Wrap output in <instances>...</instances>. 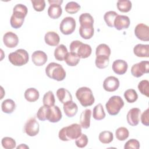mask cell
Instances as JSON below:
<instances>
[{
    "label": "cell",
    "mask_w": 149,
    "mask_h": 149,
    "mask_svg": "<svg viewBox=\"0 0 149 149\" xmlns=\"http://www.w3.org/2000/svg\"><path fill=\"white\" fill-rule=\"evenodd\" d=\"M80 36L84 39H90L94 35V19L88 13H84L79 16Z\"/></svg>",
    "instance_id": "6da1fadb"
},
{
    "label": "cell",
    "mask_w": 149,
    "mask_h": 149,
    "mask_svg": "<svg viewBox=\"0 0 149 149\" xmlns=\"http://www.w3.org/2000/svg\"><path fill=\"white\" fill-rule=\"evenodd\" d=\"M81 134V126L77 123H73L69 126L62 128L58 134L60 140L68 141L76 140Z\"/></svg>",
    "instance_id": "7a4b0ae2"
},
{
    "label": "cell",
    "mask_w": 149,
    "mask_h": 149,
    "mask_svg": "<svg viewBox=\"0 0 149 149\" xmlns=\"http://www.w3.org/2000/svg\"><path fill=\"white\" fill-rule=\"evenodd\" d=\"M45 73L48 77L58 81L63 80L66 77V72L62 66L55 62H51L47 66Z\"/></svg>",
    "instance_id": "3957f363"
},
{
    "label": "cell",
    "mask_w": 149,
    "mask_h": 149,
    "mask_svg": "<svg viewBox=\"0 0 149 149\" xmlns=\"http://www.w3.org/2000/svg\"><path fill=\"white\" fill-rule=\"evenodd\" d=\"M76 97L80 104L84 107L92 105L95 101L92 90L87 87L78 88L76 92Z\"/></svg>",
    "instance_id": "277c9868"
},
{
    "label": "cell",
    "mask_w": 149,
    "mask_h": 149,
    "mask_svg": "<svg viewBox=\"0 0 149 149\" xmlns=\"http://www.w3.org/2000/svg\"><path fill=\"white\" fill-rule=\"evenodd\" d=\"M70 51L76 54L80 58L84 59L90 56L92 49L90 45L84 44L80 41H73L69 46Z\"/></svg>",
    "instance_id": "5b68a950"
},
{
    "label": "cell",
    "mask_w": 149,
    "mask_h": 149,
    "mask_svg": "<svg viewBox=\"0 0 149 149\" xmlns=\"http://www.w3.org/2000/svg\"><path fill=\"white\" fill-rule=\"evenodd\" d=\"M9 62L14 66H21L26 64L29 59L28 52L23 49H18L8 55Z\"/></svg>",
    "instance_id": "8992f818"
},
{
    "label": "cell",
    "mask_w": 149,
    "mask_h": 149,
    "mask_svg": "<svg viewBox=\"0 0 149 149\" xmlns=\"http://www.w3.org/2000/svg\"><path fill=\"white\" fill-rule=\"evenodd\" d=\"M124 106V101L118 95H113L109 98L105 104L106 109L110 115H116Z\"/></svg>",
    "instance_id": "52a82bcc"
},
{
    "label": "cell",
    "mask_w": 149,
    "mask_h": 149,
    "mask_svg": "<svg viewBox=\"0 0 149 149\" xmlns=\"http://www.w3.org/2000/svg\"><path fill=\"white\" fill-rule=\"evenodd\" d=\"M76 20L72 17H66L63 19L59 24L61 32L65 35L71 34L76 28Z\"/></svg>",
    "instance_id": "ba28073f"
},
{
    "label": "cell",
    "mask_w": 149,
    "mask_h": 149,
    "mask_svg": "<svg viewBox=\"0 0 149 149\" xmlns=\"http://www.w3.org/2000/svg\"><path fill=\"white\" fill-rule=\"evenodd\" d=\"M49 6L48 9V16L53 19H56L59 18L62 13V9L61 6L62 0H48Z\"/></svg>",
    "instance_id": "9c48e42d"
},
{
    "label": "cell",
    "mask_w": 149,
    "mask_h": 149,
    "mask_svg": "<svg viewBox=\"0 0 149 149\" xmlns=\"http://www.w3.org/2000/svg\"><path fill=\"white\" fill-rule=\"evenodd\" d=\"M149 72V62L141 61L134 64L131 68V73L135 77H140L144 73Z\"/></svg>",
    "instance_id": "30bf717a"
},
{
    "label": "cell",
    "mask_w": 149,
    "mask_h": 149,
    "mask_svg": "<svg viewBox=\"0 0 149 149\" xmlns=\"http://www.w3.org/2000/svg\"><path fill=\"white\" fill-rule=\"evenodd\" d=\"M40 131V125L35 118L29 119L24 125V132L29 136H36Z\"/></svg>",
    "instance_id": "8fae6325"
},
{
    "label": "cell",
    "mask_w": 149,
    "mask_h": 149,
    "mask_svg": "<svg viewBox=\"0 0 149 149\" xmlns=\"http://www.w3.org/2000/svg\"><path fill=\"white\" fill-rule=\"evenodd\" d=\"M134 34L136 37L141 41H149V27L144 23H139L136 26Z\"/></svg>",
    "instance_id": "7c38bea8"
},
{
    "label": "cell",
    "mask_w": 149,
    "mask_h": 149,
    "mask_svg": "<svg viewBox=\"0 0 149 149\" xmlns=\"http://www.w3.org/2000/svg\"><path fill=\"white\" fill-rule=\"evenodd\" d=\"M119 87V79L115 76H109L107 77L103 82L104 89L108 92L116 91Z\"/></svg>",
    "instance_id": "4fadbf2b"
},
{
    "label": "cell",
    "mask_w": 149,
    "mask_h": 149,
    "mask_svg": "<svg viewBox=\"0 0 149 149\" xmlns=\"http://www.w3.org/2000/svg\"><path fill=\"white\" fill-rule=\"evenodd\" d=\"M141 111L138 108H133L130 109L127 114L126 119L127 123L132 126H137L140 120Z\"/></svg>",
    "instance_id": "5bb4252c"
},
{
    "label": "cell",
    "mask_w": 149,
    "mask_h": 149,
    "mask_svg": "<svg viewBox=\"0 0 149 149\" xmlns=\"http://www.w3.org/2000/svg\"><path fill=\"white\" fill-rule=\"evenodd\" d=\"M3 42L6 47L13 48L17 45L19 38L15 33L12 31H8L3 35Z\"/></svg>",
    "instance_id": "9a60e30c"
},
{
    "label": "cell",
    "mask_w": 149,
    "mask_h": 149,
    "mask_svg": "<svg viewBox=\"0 0 149 149\" xmlns=\"http://www.w3.org/2000/svg\"><path fill=\"white\" fill-rule=\"evenodd\" d=\"M129 17L125 15H119L116 17L114 20L113 26L116 29L121 30L123 29H126L130 25Z\"/></svg>",
    "instance_id": "2e32d148"
},
{
    "label": "cell",
    "mask_w": 149,
    "mask_h": 149,
    "mask_svg": "<svg viewBox=\"0 0 149 149\" xmlns=\"http://www.w3.org/2000/svg\"><path fill=\"white\" fill-rule=\"evenodd\" d=\"M31 59L33 63L37 66L44 65L47 61V54L42 51H36L31 55Z\"/></svg>",
    "instance_id": "e0dca14e"
},
{
    "label": "cell",
    "mask_w": 149,
    "mask_h": 149,
    "mask_svg": "<svg viewBox=\"0 0 149 149\" xmlns=\"http://www.w3.org/2000/svg\"><path fill=\"white\" fill-rule=\"evenodd\" d=\"M112 68L116 74L122 75L126 72L128 68V65L124 60L117 59L113 62Z\"/></svg>",
    "instance_id": "ac0fdd59"
},
{
    "label": "cell",
    "mask_w": 149,
    "mask_h": 149,
    "mask_svg": "<svg viewBox=\"0 0 149 149\" xmlns=\"http://www.w3.org/2000/svg\"><path fill=\"white\" fill-rule=\"evenodd\" d=\"M62 117V112L59 108L56 105H54L49 107L48 120L52 123L59 122Z\"/></svg>",
    "instance_id": "d6986e66"
},
{
    "label": "cell",
    "mask_w": 149,
    "mask_h": 149,
    "mask_svg": "<svg viewBox=\"0 0 149 149\" xmlns=\"http://www.w3.org/2000/svg\"><path fill=\"white\" fill-rule=\"evenodd\" d=\"M63 109L65 115L69 118L73 117L78 111L77 105L73 101H70L63 104Z\"/></svg>",
    "instance_id": "ffe728a7"
},
{
    "label": "cell",
    "mask_w": 149,
    "mask_h": 149,
    "mask_svg": "<svg viewBox=\"0 0 149 149\" xmlns=\"http://www.w3.org/2000/svg\"><path fill=\"white\" fill-rule=\"evenodd\" d=\"M149 45L138 44L133 48L134 54L141 58H148L149 56Z\"/></svg>",
    "instance_id": "44dd1931"
},
{
    "label": "cell",
    "mask_w": 149,
    "mask_h": 149,
    "mask_svg": "<svg viewBox=\"0 0 149 149\" xmlns=\"http://www.w3.org/2000/svg\"><path fill=\"white\" fill-rule=\"evenodd\" d=\"M44 40L47 44L50 46H56L60 41L59 35L55 31H48L44 36Z\"/></svg>",
    "instance_id": "7402d4cb"
},
{
    "label": "cell",
    "mask_w": 149,
    "mask_h": 149,
    "mask_svg": "<svg viewBox=\"0 0 149 149\" xmlns=\"http://www.w3.org/2000/svg\"><path fill=\"white\" fill-rule=\"evenodd\" d=\"M91 116V111L90 109L84 110L80 116V126L83 129H88L90 126V118Z\"/></svg>",
    "instance_id": "603a6c76"
},
{
    "label": "cell",
    "mask_w": 149,
    "mask_h": 149,
    "mask_svg": "<svg viewBox=\"0 0 149 149\" xmlns=\"http://www.w3.org/2000/svg\"><path fill=\"white\" fill-rule=\"evenodd\" d=\"M27 14V8L26 6L19 3L16 5L13 9V14L12 16L19 18L24 19Z\"/></svg>",
    "instance_id": "cb8c5ba5"
},
{
    "label": "cell",
    "mask_w": 149,
    "mask_h": 149,
    "mask_svg": "<svg viewBox=\"0 0 149 149\" xmlns=\"http://www.w3.org/2000/svg\"><path fill=\"white\" fill-rule=\"evenodd\" d=\"M56 96L59 101L65 104L68 101H72V96L70 93L65 88H60L56 91Z\"/></svg>",
    "instance_id": "d4e9b609"
},
{
    "label": "cell",
    "mask_w": 149,
    "mask_h": 149,
    "mask_svg": "<svg viewBox=\"0 0 149 149\" xmlns=\"http://www.w3.org/2000/svg\"><path fill=\"white\" fill-rule=\"evenodd\" d=\"M25 99L29 102H35L40 97L38 91L35 88H29L27 89L24 94Z\"/></svg>",
    "instance_id": "484cf974"
},
{
    "label": "cell",
    "mask_w": 149,
    "mask_h": 149,
    "mask_svg": "<svg viewBox=\"0 0 149 149\" xmlns=\"http://www.w3.org/2000/svg\"><path fill=\"white\" fill-rule=\"evenodd\" d=\"M2 111L6 113H12L16 108V104L11 99L5 100L1 104Z\"/></svg>",
    "instance_id": "4316f807"
},
{
    "label": "cell",
    "mask_w": 149,
    "mask_h": 149,
    "mask_svg": "<svg viewBox=\"0 0 149 149\" xmlns=\"http://www.w3.org/2000/svg\"><path fill=\"white\" fill-rule=\"evenodd\" d=\"M67 48L63 44L59 45L54 51L55 58L59 61H62L64 60L65 56L68 53Z\"/></svg>",
    "instance_id": "83f0119b"
},
{
    "label": "cell",
    "mask_w": 149,
    "mask_h": 149,
    "mask_svg": "<svg viewBox=\"0 0 149 149\" xmlns=\"http://www.w3.org/2000/svg\"><path fill=\"white\" fill-rule=\"evenodd\" d=\"M64 61L68 66H75L79 63L80 61V58L76 54L70 52L67 53L65 57Z\"/></svg>",
    "instance_id": "f1b7e54d"
},
{
    "label": "cell",
    "mask_w": 149,
    "mask_h": 149,
    "mask_svg": "<svg viewBox=\"0 0 149 149\" xmlns=\"http://www.w3.org/2000/svg\"><path fill=\"white\" fill-rule=\"evenodd\" d=\"M93 117L94 119L97 120H100L105 118V113L103 106L101 104H98L94 107L93 111Z\"/></svg>",
    "instance_id": "f546056e"
},
{
    "label": "cell",
    "mask_w": 149,
    "mask_h": 149,
    "mask_svg": "<svg viewBox=\"0 0 149 149\" xmlns=\"http://www.w3.org/2000/svg\"><path fill=\"white\" fill-rule=\"evenodd\" d=\"M109 57L104 55H98L96 56L95 60V66L99 69H104L107 68L109 63Z\"/></svg>",
    "instance_id": "4dcf8cb0"
},
{
    "label": "cell",
    "mask_w": 149,
    "mask_h": 149,
    "mask_svg": "<svg viewBox=\"0 0 149 149\" xmlns=\"http://www.w3.org/2000/svg\"><path fill=\"white\" fill-rule=\"evenodd\" d=\"M132 6V2L129 0H119L117 2V8L121 12H129Z\"/></svg>",
    "instance_id": "1f68e13d"
},
{
    "label": "cell",
    "mask_w": 149,
    "mask_h": 149,
    "mask_svg": "<svg viewBox=\"0 0 149 149\" xmlns=\"http://www.w3.org/2000/svg\"><path fill=\"white\" fill-rule=\"evenodd\" d=\"M111 49L109 46L105 44H101L98 45L95 49L96 56L104 55L109 57L111 55Z\"/></svg>",
    "instance_id": "d6a6232c"
},
{
    "label": "cell",
    "mask_w": 149,
    "mask_h": 149,
    "mask_svg": "<svg viewBox=\"0 0 149 149\" xmlns=\"http://www.w3.org/2000/svg\"><path fill=\"white\" fill-rule=\"evenodd\" d=\"M42 102L44 105L51 107L54 106L55 102V96L51 91H48L43 96Z\"/></svg>",
    "instance_id": "836d02e7"
},
{
    "label": "cell",
    "mask_w": 149,
    "mask_h": 149,
    "mask_svg": "<svg viewBox=\"0 0 149 149\" xmlns=\"http://www.w3.org/2000/svg\"><path fill=\"white\" fill-rule=\"evenodd\" d=\"M98 139L103 144H109L112 141L113 139V135L111 132L103 131L100 133Z\"/></svg>",
    "instance_id": "e575fe53"
},
{
    "label": "cell",
    "mask_w": 149,
    "mask_h": 149,
    "mask_svg": "<svg viewBox=\"0 0 149 149\" xmlns=\"http://www.w3.org/2000/svg\"><path fill=\"white\" fill-rule=\"evenodd\" d=\"M118 16V13L115 11H108L107 12L104 16V20L107 24V25L110 27H113L114 20L116 17Z\"/></svg>",
    "instance_id": "d590c367"
},
{
    "label": "cell",
    "mask_w": 149,
    "mask_h": 149,
    "mask_svg": "<svg viewBox=\"0 0 149 149\" xmlns=\"http://www.w3.org/2000/svg\"><path fill=\"white\" fill-rule=\"evenodd\" d=\"M116 139L119 141H124L128 138L129 132L127 128L125 127H120L118 128L115 132Z\"/></svg>",
    "instance_id": "8d00e7d4"
},
{
    "label": "cell",
    "mask_w": 149,
    "mask_h": 149,
    "mask_svg": "<svg viewBox=\"0 0 149 149\" xmlns=\"http://www.w3.org/2000/svg\"><path fill=\"white\" fill-rule=\"evenodd\" d=\"M49 107L45 105L41 106L38 110L37 112V118L41 121H44L45 120H48V114H49Z\"/></svg>",
    "instance_id": "74e56055"
},
{
    "label": "cell",
    "mask_w": 149,
    "mask_h": 149,
    "mask_svg": "<svg viewBox=\"0 0 149 149\" xmlns=\"http://www.w3.org/2000/svg\"><path fill=\"white\" fill-rule=\"evenodd\" d=\"M124 97L129 103L134 102L138 98V95L134 89H128L124 93Z\"/></svg>",
    "instance_id": "f35d334b"
},
{
    "label": "cell",
    "mask_w": 149,
    "mask_h": 149,
    "mask_svg": "<svg viewBox=\"0 0 149 149\" xmlns=\"http://www.w3.org/2000/svg\"><path fill=\"white\" fill-rule=\"evenodd\" d=\"M80 5L77 2L70 1L67 3L65 7V11L70 14H74L80 9Z\"/></svg>",
    "instance_id": "ab89813d"
},
{
    "label": "cell",
    "mask_w": 149,
    "mask_h": 149,
    "mask_svg": "<svg viewBox=\"0 0 149 149\" xmlns=\"http://www.w3.org/2000/svg\"><path fill=\"white\" fill-rule=\"evenodd\" d=\"M138 89L141 94L149 97V81L147 80H141L138 84Z\"/></svg>",
    "instance_id": "60d3db41"
},
{
    "label": "cell",
    "mask_w": 149,
    "mask_h": 149,
    "mask_svg": "<svg viewBox=\"0 0 149 149\" xmlns=\"http://www.w3.org/2000/svg\"><path fill=\"white\" fill-rule=\"evenodd\" d=\"M2 147L5 149H12L16 147L15 140L9 137H5L1 141Z\"/></svg>",
    "instance_id": "b9f144b4"
},
{
    "label": "cell",
    "mask_w": 149,
    "mask_h": 149,
    "mask_svg": "<svg viewBox=\"0 0 149 149\" xmlns=\"http://www.w3.org/2000/svg\"><path fill=\"white\" fill-rule=\"evenodd\" d=\"M88 143V137L85 134H81L75 140V144L77 147L84 148Z\"/></svg>",
    "instance_id": "7bdbcfd3"
},
{
    "label": "cell",
    "mask_w": 149,
    "mask_h": 149,
    "mask_svg": "<svg viewBox=\"0 0 149 149\" xmlns=\"http://www.w3.org/2000/svg\"><path fill=\"white\" fill-rule=\"evenodd\" d=\"M33 7L36 11L41 12L44 10L45 7V2L44 0H31Z\"/></svg>",
    "instance_id": "ee69618b"
},
{
    "label": "cell",
    "mask_w": 149,
    "mask_h": 149,
    "mask_svg": "<svg viewBox=\"0 0 149 149\" xmlns=\"http://www.w3.org/2000/svg\"><path fill=\"white\" fill-rule=\"evenodd\" d=\"M140 148V143L136 139H130L128 140L125 144V149H139Z\"/></svg>",
    "instance_id": "f6af8a7d"
},
{
    "label": "cell",
    "mask_w": 149,
    "mask_h": 149,
    "mask_svg": "<svg viewBox=\"0 0 149 149\" xmlns=\"http://www.w3.org/2000/svg\"><path fill=\"white\" fill-rule=\"evenodd\" d=\"M24 21V19H19V18H17V17H15L12 16L10 17V23L11 26L13 28L19 29L22 26Z\"/></svg>",
    "instance_id": "bcb514c9"
},
{
    "label": "cell",
    "mask_w": 149,
    "mask_h": 149,
    "mask_svg": "<svg viewBox=\"0 0 149 149\" xmlns=\"http://www.w3.org/2000/svg\"><path fill=\"white\" fill-rule=\"evenodd\" d=\"M149 109L147 108L146 111L143 112V113L141 115V123L146 126H149Z\"/></svg>",
    "instance_id": "7dc6e473"
},
{
    "label": "cell",
    "mask_w": 149,
    "mask_h": 149,
    "mask_svg": "<svg viewBox=\"0 0 149 149\" xmlns=\"http://www.w3.org/2000/svg\"><path fill=\"white\" fill-rule=\"evenodd\" d=\"M29 148V147L27 146H26L25 144H21L20 146H19L16 147L17 149H19V148Z\"/></svg>",
    "instance_id": "c3c4849f"
}]
</instances>
